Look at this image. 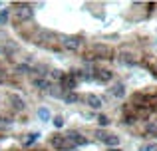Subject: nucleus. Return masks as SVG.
I'll use <instances>...</instances> for the list:
<instances>
[{"label": "nucleus", "instance_id": "f257e3e1", "mask_svg": "<svg viewBox=\"0 0 157 151\" xmlns=\"http://www.w3.org/2000/svg\"><path fill=\"white\" fill-rule=\"evenodd\" d=\"M32 18H34V10H32L30 4H18L14 8V20L16 22H28Z\"/></svg>", "mask_w": 157, "mask_h": 151}, {"label": "nucleus", "instance_id": "f03ea898", "mask_svg": "<svg viewBox=\"0 0 157 151\" xmlns=\"http://www.w3.org/2000/svg\"><path fill=\"white\" fill-rule=\"evenodd\" d=\"M62 46L70 52H78L82 48V38L80 36H64L62 38Z\"/></svg>", "mask_w": 157, "mask_h": 151}, {"label": "nucleus", "instance_id": "7ed1b4c3", "mask_svg": "<svg viewBox=\"0 0 157 151\" xmlns=\"http://www.w3.org/2000/svg\"><path fill=\"white\" fill-rule=\"evenodd\" d=\"M52 145L56 149H60V151H68V149H74L72 147V143H70V139L66 135H54L52 137Z\"/></svg>", "mask_w": 157, "mask_h": 151}, {"label": "nucleus", "instance_id": "20e7f679", "mask_svg": "<svg viewBox=\"0 0 157 151\" xmlns=\"http://www.w3.org/2000/svg\"><path fill=\"white\" fill-rule=\"evenodd\" d=\"M92 52H94V58H96V54L100 56V58H109V56H111V50H109L107 44H94Z\"/></svg>", "mask_w": 157, "mask_h": 151}, {"label": "nucleus", "instance_id": "39448f33", "mask_svg": "<svg viewBox=\"0 0 157 151\" xmlns=\"http://www.w3.org/2000/svg\"><path fill=\"white\" fill-rule=\"evenodd\" d=\"M109 93L113 97H117V100H123V97H125V84H123V81H115L109 88Z\"/></svg>", "mask_w": 157, "mask_h": 151}, {"label": "nucleus", "instance_id": "423d86ee", "mask_svg": "<svg viewBox=\"0 0 157 151\" xmlns=\"http://www.w3.org/2000/svg\"><path fill=\"white\" fill-rule=\"evenodd\" d=\"M76 85H78V80H76V77H74L72 74H66L64 77H62V89H64L66 93L72 92V89L76 88Z\"/></svg>", "mask_w": 157, "mask_h": 151}, {"label": "nucleus", "instance_id": "0eeeda50", "mask_svg": "<svg viewBox=\"0 0 157 151\" xmlns=\"http://www.w3.org/2000/svg\"><path fill=\"white\" fill-rule=\"evenodd\" d=\"M10 104H12V109H14L16 113L24 111V108H26V104H24V100L18 96V93H12L10 96Z\"/></svg>", "mask_w": 157, "mask_h": 151}, {"label": "nucleus", "instance_id": "6e6552de", "mask_svg": "<svg viewBox=\"0 0 157 151\" xmlns=\"http://www.w3.org/2000/svg\"><path fill=\"white\" fill-rule=\"evenodd\" d=\"M70 139V143H72V147L74 145H86L88 143V139H86L84 135H82V133H78V131H70L68 135H66Z\"/></svg>", "mask_w": 157, "mask_h": 151}, {"label": "nucleus", "instance_id": "1a4fd4ad", "mask_svg": "<svg viewBox=\"0 0 157 151\" xmlns=\"http://www.w3.org/2000/svg\"><path fill=\"white\" fill-rule=\"evenodd\" d=\"M86 104L90 105L92 109H100L101 105V100H100V96H96V93H90V96H86Z\"/></svg>", "mask_w": 157, "mask_h": 151}, {"label": "nucleus", "instance_id": "9d476101", "mask_svg": "<svg viewBox=\"0 0 157 151\" xmlns=\"http://www.w3.org/2000/svg\"><path fill=\"white\" fill-rule=\"evenodd\" d=\"M46 40H56V36H54L52 32L40 30V32H38V36H36V42H38V44H42V46H44V44H46Z\"/></svg>", "mask_w": 157, "mask_h": 151}, {"label": "nucleus", "instance_id": "9b49d317", "mask_svg": "<svg viewBox=\"0 0 157 151\" xmlns=\"http://www.w3.org/2000/svg\"><path fill=\"white\" fill-rule=\"evenodd\" d=\"M32 84H34V85H36L38 89H44V92H48V89L52 88V84H50V81L46 80V77H36V80L32 81Z\"/></svg>", "mask_w": 157, "mask_h": 151}, {"label": "nucleus", "instance_id": "f8f14e48", "mask_svg": "<svg viewBox=\"0 0 157 151\" xmlns=\"http://www.w3.org/2000/svg\"><path fill=\"white\" fill-rule=\"evenodd\" d=\"M111 76H113V74H111L109 70H98V74L94 76V77H96L98 81H109V80H111Z\"/></svg>", "mask_w": 157, "mask_h": 151}, {"label": "nucleus", "instance_id": "ddd939ff", "mask_svg": "<svg viewBox=\"0 0 157 151\" xmlns=\"http://www.w3.org/2000/svg\"><path fill=\"white\" fill-rule=\"evenodd\" d=\"M119 62H123V64H127V66H133L135 64V58H133V54H129V52H121L119 54Z\"/></svg>", "mask_w": 157, "mask_h": 151}, {"label": "nucleus", "instance_id": "4468645a", "mask_svg": "<svg viewBox=\"0 0 157 151\" xmlns=\"http://www.w3.org/2000/svg\"><path fill=\"white\" fill-rule=\"evenodd\" d=\"M14 72L16 74H20V76H26V74H34V70H32L28 64H20V66H16L14 68Z\"/></svg>", "mask_w": 157, "mask_h": 151}, {"label": "nucleus", "instance_id": "2eb2a0df", "mask_svg": "<svg viewBox=\"0 0 157 151\" xmlns=\"http://www.w3.org/2000/svg\"><path fill=\"white\" fill-rule=\"evenodd\" d=\"M62 100L66 101V104H76L80 97H78V93H74V92H68V93H64V97Z\"/></svg>", "mask_w": 157, "mask_h": 151}, {"label": "nucleus", "instance_id": "dca6fc26", "mask_svg": "<svg viewBox=\"0 0 157 151\" xmlns=\"http://www.w3.org/2000/svg\"><path fill=\"white\" fill-rule=\"evenodd\" d=\"M38 117H40V119H42V121H50V109H48V108H40L38 109Z\"/></svg>", "mask_w": 157, "mask_h": 151}, {"label": "nucleus", "instance_id": "f3484780", "mask_svg": "<svg viewBox=\"0 0 157 151\" xmlns=\"http://www.w3.org/2000/svg\"><path fill=\"white\" fill-rule=\"evenodd\" d=\"M105 143L109 145V149L111 147H117V145H119V137L117 135H107L105 137Z\"/></svg>", "mask_w": 157, "mask_h": 151}, {"label": "nucleus", "instance_id": "a211bd4d", "mask_svg": "<svg viewBox=\"0 0 157 151\" xmlns=\"http://www.w3.org/2000/svg\"><path fill=\"white\" fill-rule=\"evenodd\" d=\"M38 133H30V135H26V139H24V145H26V147H30L32 143H36V139H38Z\"/></svg>", "mask_w": 157, "mask_h": 151}, {"label": "nucleus", "instance_id": "6ab92c4d", "mask_svg": "<svg viewBox=\"0 0 157 151\" xmlns=\"http://www.w3.org/2000/svg\"><path fill=\"white\" fill-rule=\"evenodd\" d=\"M98 125H100V127H107V125H109V117L107 115H98Z\"/></svg>", "mask_w": 157, "mask_h": 151}, {"label": "nucleus", "instance_id": "aec40b11", "mask_svg": "<svg viewBox=\"0 0 157 151\" xmlns=\"http://www.w3.org/2000/svg\"><path fill=\"white\" fill-rule=\"evenodd\" d=\"M8 16H10V10H8V8L0 10V24H6L8 22Z\"/></svg>", "mask_w": 157, "mask_h": 151}, {"label": "nucleus", "instance_id": "412c9836", "mask_svg": "<svg viewBox=\"0 0 157 151\" xmlns=\"http://www.w3.org/2000/svg\"><path fill=\"white\" fill-rule=\"evenodd\" d=\"M94 135H96V137H98V139H100V141H105V137H107V133H105V131H101V129H98V131H96V133H94Z\"/></svg>", "mask_w": 157, "mask_h": 151}, {"label": "nucleus", "instance_id": "4be33fe9", "mask_svg": "<svg viewBox=\"0 0 157 151\" xmlns=\"http://www.w3.org/2000/svg\"><path fill=\"white\" fill-rule=\"evenodd\" d=\"M54 125H56V127H62V125H64V117L56 115V117H54Z\"/></svg>", "mask_w": 157, "mask_h": 151}, {"label": "nucleus", "instance_id": "5701e85b", "mask_svg": "<svg viewBox=\"0 0 157 151\" xmlns=\"http://www.w3.org/2000/svg\"><path fill=\"white\" fill-rule=\"evenodd\" d=\"M52 76L56 77V80H60V81H62V77H64L66 74H64V72H60V70H54V72H52Z\"/></svg>", "mask_w": 157, "mask_h": 151}, {"label": "nucleus", "instance_id": "b1692460", "mask_svg": "<svg viewBox=\"0 0 157 151\" xmlns=\"http://www.w3.org/2000/svg\"><path fill=\"white\" fill-rule=\"evenodd\" d=\"M151 149H153V145H143L139 151H151Z\"/></svg>", "mask_w": 157, "mask_h": 151}, {"label": "nucleus", "instance_id": "393cba45", "mask_svg": "<svg viewBox=\"0 0 157 151\" xmlns=\"http://www.w3.org/2000/svg\"><path fill=\"white\" fill-rule=\"evenodd\" d=\"M4 80H6V76H4V72L0 70V84H4Z\"/></svg>", "mask_w": 157, "mask_h": 151}, {"label": "nucleus", "instance_id": "a878e982", "mask_svg": "<svg viewBox=\"0 0 157 151\" xmlns=\"http://www.w3.org/2000/svg\"><path fill=\"white\" fill-rule=\"evenodd\" d=\"M107 151H121L119 147H111V149H107Z\"/></svg>", "mask_w": 157, "mask_h": 151}, {"label": "nucleus", "instance_id": "bb28decb", "mask_svg": "<svg viewBox=\"0 0 157 151\" xmlns=\"http://www.w3.org/2000/svg\"><path fill=\"white\" fill-rule=\"evenodd\" d=\"M2 52H4V50H2V48H0V54H2Z\"/></svg>", "mask_w": 157, "mask_h": 151}, {"label": "nucleus", "instance_id": "cd10ccee", "mask_svg": "<svg viewBox=\"0 0 157 151\" xmlns=\"http://www.w3.org/2000/svg\"><path fill=\"white\" fill-rule=\"evenodd\" d=\"M68 151H76V149H68Z\"/></svg>", "mask_w": 157, "mask_h": 151}]
</instances>
